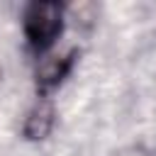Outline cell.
Returning a JSON list of instances; mask_svg holds the SVG:
<instances>
[{
    "label": "cell",
    "instance_id": "obj_1",
    "mask_svg": "<svg viewBox=\"0 0 156 156\" xmlns=\"http://www.w3.org/2000/svg\"><path fill=\"white\" fill-rule=\"evenodd\" d=\"M63 29V7L58 2H32L24 10V34L29 46L41 54L46 51Z\"/></svg>",
    "mask_w": 156,
    "mask_h": 156
},
{
    "label": "cell",
    "instance_id": "obj_2",
    "mask_svg": "<svg viewBox=\"0 0 156 156\" xmlns=\"http://www.w3.org/2000/svg\"><path fill=\"white\" fill-rule=\"evenodd\" d=\"M76 54H78V51H68L66 56H54V58H46V61L41 63V68L37 71V85H39L41 90L56 88V85L66 78V73L71 71Z\"/></svg>",
    "mask_w": 156,
    "mask_h": 156
},
{
    "label": "cell",
    "instance_id": "obj_3",
    "mask_svg": "<svg viewBox=\"0 0 156 156\" xmlns=\"http://www.w3.org/2000/svg\"><path fill=\"white\" fill-rule=\"evenodd\" d=\"M51 124H54V107L41 100L29 110V115L24 119V136L27 139H44L51 132Z\"/></svg>",
    "mask_w": 156,
    "mask_h": 156
},
{
    "label": "cell",
    "instance_id": "obj_4",
    "mask_svg": "<svg viewBox=\"0 0 156 156\" xmlns=\"http://www.w3.org/2000/svg\"><path fill=\"white\" fill-rule=\"evenodd\" d=\"M0 78H2V68H0Z\"/></svg>",
    "mask_w": 156,
    "mask_h": 156
}]
</instances>
